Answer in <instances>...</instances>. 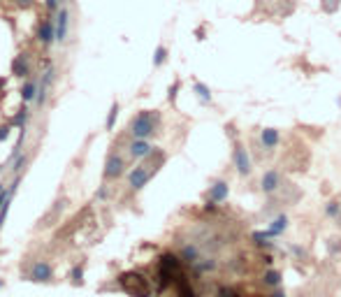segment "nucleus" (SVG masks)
Wrapping results in <instances>:
<instances>
[{"label":"nucleus","mask_w":341,"mask_h":297,"mask_svg":"<svg viewBox=\"0 0 341 297\" xmlns=\"http://www.w3.org/2000/svg\"><path fill=\"white\" fill-rule=\"evenodd\" d=\"M165 158H168V155L163 153V151L154 148V151L144 158V162H142V165H137V167L128 174V186H130V190H135V193H137V190L144 188V186L151 181V176L161 169V165L165 162Z\"/></svg>","instance_id":"f257e3e1"},{"label":"nucleus","mask_w":341,"mask_h":297,"mask_svg":"<svg viewBox=\"0 0 341 297\" xmlns=\"http://www.w3.org/2000/svg\"><path fill=\"white\" fill-rule=\"evenodd\" d=\"M158 123H161V114L156 109H144L130 121V135L135 140H149L151 135H156Z\"/></svg>","instance_id":"f03ea898"},{"label":"nucleus","mask_w":341,"mask_h":297,"mask_svg":"<svg viewBox=\"0 0 341 297\" xmlns=\"http://www.w3.org/2000/svg\"><path fill=\"white\" fill-rule=\"evenodd\" d=\"M121 288L128 293L130 297H151V286L140 272H123L119 274Z\"/></svg>","instance_id":"7ed1b4c3"},{"label":"nucleus","mask_w":341,"mask_h":297,"mask_svg":"<svg viewBox=\"0 0 341 297\" xmlns=\"http://www.w3.org/2000/svg\"><path fill=\"white\" fill-rule=\"evenodd\" d=\"M232 162L237 172L241 176H248L253 172V165H251V155H248V148L244 147L241 142H234V148H232Z\"/></svg>","instance_id":"20e7f679"},{"label":"nucleus","mask_w":341,"mask_h":297,"mask_svg":"<svg viewBox=\"0 0 341 297\" xmlns=\"http://www.w3.org/2000/svg\"><path fill=\"white\" fill-rule=\"evenodd\" d=\"M123 172H126V160H123V155H119L116 151H112V153L107 155V162H105L102 179H105V181H114V179H119Z\"/></svg>","instance_id":"39448f33"},{"label":"nucleus","mask_w":341,"mask_h":297,"mask_svg":"<svg viewBox=\"0 0 341 297\" xmlns=\"http://www.w3.org/2000/svg\"><path fill=\"white\" fill-rule=\"evenodd\" d=\"M281 186H283V176L279 169H267V172L262 174L260 188L265 195H274L276 190H281Z\"/></svg>","instance_id":"423d86ee"},{"label":"nucleus","mask_w":341,"mask_h":297,"mask_svg":"<svg viewBox=\"0 0 341 297\" xmlns=\"http://www.w3.org/2000/svg\"><path fill=\"white\" fill-rule=\"evenodd\" d=\"M28 279L35 281V284H47V281L54 279V267H51V263H47V260H37V263L30 267Z\"/></svg>","instance_id":"0eeeda50"},{"label":"nucleus","mask_w":341,"mask_h":297,"mask_svg":"<svg viewBox=\"0 0 341 297\" xmlns=\"http://www.w3.org/2000/svg\"><path fill=\"white\" fill-rule=\"evenodd\" d=\"M227 193H230V186H227V181L218 179V181H214L211 186H209L207 200H211V202H225V200H227Z\"/></svg>","instance_id":"6e6552de"},{"label":"nucleus","mask_w":341,"mask_h":297,"mask_svg":"<svg viewBox=\"0 0 341 297\" xmlns=\"http://www.w3.org/2000/svg\"><path fill=\"white\" fill-rule=\"evenodd\" d=\"M37 37H40V42L44 47H49V44L56 40V19L44 21L40 26V30H37Z\"/></svg>","instance_id":"1a4fd4ad"},{"label":"nucleus","mask_w":341,"mask_h":297,"mask_svg":"<svg viewBox=\"0 0 341 297\" xmlns=\"http://www.w3.org/2000/svg\"><path fill=\"white\" fill-rule=\"evenodd\" d=\"M260 142L265 148H269V151H274L276 147H279V142H281V133L276 128H265L260 130Z\"/></svg>","instance_id":"9d476101"},{"label":"nucleus","mask_w":341,"mask_h":297,"mask_svg":"<svg viewBox=\"0 0 341 297\" xmlns=\"http://www.w3.org/2000/svg\"><path fill=\"white\" fill-rule=\"evenodd\" d=\"M67 23H70V12H67V9H60L58 16H56V42H65Z\"/></svg>","instance_id":"9b49d317"},{"label":"nucleus","mask_w":341,"mask_h":297,"mask_svg":"<svg viewBox=\"0 0 341 297\" xmlns=\"http://www.w3.org/2000/svg\"><path fill=\"white\" fill-rule=\"evenodd\" d=\"M12 72H14V77H23V79H26L28 74H30V63H28V56H26V54L14 56V61H12Z\"/></svg>","instance_id":"f8f14e48"},{"label":"nucleus","mask_w":341,"mask_h":297,"mask_svg":"<svg viewBox=\"0 0 341 297\" xmlns=\"http://www.w3.org/2000/svg\"><path fill=\"white\" fill-rule=\"evenodd\" d=\"M128 151H130V155H133V158H147V155L154 151V147H151L147 140H135V142L130 144V148H128Z\"/></svg>","instance_id":"ddd939ff"},{"label":"nucleus","mask_w":341,"mask_h":297,"mask_svg":"<svg viewBox=\"0 0 341 297\" xmlns=\"http://www.w3.org/2000/svg\"><path fill=\"white\" fill-rule=\"evenodd\" d=\"M37 91H40V86H37V81L35 79H26V84H23V88H21V100L26 102H35L37 100Z\"/></svg>","instance_id":"4468645a"},{"label":"nucleus","mask_w":341,"mask_h":297,"mask_svg":"<svg viewBox=\"0 0 341 297\" xmlns=\"http://www.w3.org/2000/svg\"><path fill=\"white\" fill-rule=\"evenodd\" d=\"M174 286H176V297H197L193 291V286H190V281H188L186 277H179L176 281H174Z\"/></svg>","instance_id":"2eb2a0df"},{"label":"nucleus","mask_w":341,"mask_h":297,"mask_svg":"<svg viewBox=\"0 0 341 297\" xmlns=\"http://www.w3.org/2000/svg\"><path fill=\"white\" fill-rule=\"evenodd\" d=\"M67 279H70V284H72V286H81V284H84V263L70 267V274H67Z\"/></svg>","instance_id":"dca6fc26"},{"label":"nucleus","mask_w":341,"mask_h":297,"mask_svg":"<svg viewBox=\"0 0 341 297\" xmlns=\"http://www.w3.org/2000/svg\"><path fill=\"white\" fill-rule=\"evenodd\" d=\"M262 284L269 286V288H276V286L281 284V272H276V270H267L265 274H262Z\"/></svg>","instance_id":"f3484780"},{"label":"nucleus","mask_w":341,"mask_h":297,"mask_svg":"<svg viewBox=\"0 0 341 297\" xmlns=\"http://www.w3.org/2000/svg\"><path fill=\"white\" fill-rule=\"evenodd\" d=\"M12 197H14V190H9L5 197V202L0 204V230H2V225H5V218L7 214H9V204H12Z\"/></svg>","instance_id":"a211bd4d"},{"label":"nucleus","mask_w":341,"mask_h":297,"mask_svg":"<svg viewBox=\"0 0 341 297\" xmlns=\"http://www.w3.org/2000/svg\"><path fill=\"white\" fill-rule=\"evenodd\" d=\"M26 119H28V109H26V102H23V107H21L19 112L12 116V126H16V128H23V126H26Z\"/></svg>","instance_id":"6ab92c4d"},{"label":"nucleus","mask_w":341,"mask_h":297,"mask_svg":"<svg viewBox=\"0 0 341 297\" xmlns=\"http://www.w3.org/2000/svg\"><path fill=\"white\" fill-rule=\"evenodd\" d=\"M328 253H330V256L341 253V237H330V239H328Z\"/></svg>","instance_id":"aec40b11"},{"label":"nucleus","mask_w":341,"mask_h":297,"mask_svg":"<svg viewBox=\"0 0 341 297\" xmlns=\"http://www.w3.org/2000/svg\"><path fill=\"white\" fill-rule=\"evenodd\" d=\"M195 93L200 95V100H202V102H211V91H209V88L204 86V84H200V81L195 84Z\"/></svg>","instance_id":"412c9836"},{"label":"nucleus","mask_w":341,"mask_h":297,"mask_svg":"<svg viewBox=\"0 0 341 297\" xmlns=\"http://www.w3.org/2000/svg\"><path fill=\"white\" fill-rule=\"evenodd\" d=\"M339 5H341L339 0H321V9L325 14H335L339 9Z\"/></svg>","instance_id":"4be33fe9"},{"label":"nucleus","mask_w":341,"mask_h":297,"mask_svg":"<svg viewBox=\"0 0 341 297\" xmlns=\"http://www.w3.org/2000/svg\"><path fill=\"white\" fill-rule=\"evenodd\" d=\"M119 109H121V105L119 102H114L112 109H109V116H107V130L114 128V123H116V119H119Z\"/></svg>","instance_id":"5701e85b"},{"label":"nucleus","mask_w":341,"mask_h":297,"mask_svg":"<svg viewBox=\"0 0 341 297\" xmlns=\"http://www.w3.org/2000/svg\"><path fill=\"white\" fill-rule=\"evenodd\" d=\"M165 61H168V49L158 47V49H156V56H154V65H156V68H161Z\"/></svg>","instance_id":"b1692460"},{"label":"nucleus","mask_w":341,"mask_h":297,"mask_svg":"<svg viewBox=\"0 0 341 297\" xmlns=\"http://www.w3.org/2000/svg\"><path fill=\"white\" fill-rule=\"evenodd\" d=\"M28 162V155L26 153H21V155H16V160H14V172H16V174H21V172H23V165H26Z\"/></svg>","instance_id":"393cba45"},{"label":"nucleus","mask_w":341,"mask_h":297,"mask_svg":"<svg viewBox=\"0 0 341 297\" xmlns=\"http://www.w3.org/2000/svg\"><path fill=\"white\" fill-rule=\"evenodd\" d=\"M176 93H179V81H174L172 86H170V95H168V100H170V102H174V100H176Z\"/></svg>","instance_id":"a878e982"},{"label":"nucleus","mask_w":341,"mask_h":297,"mask_svg":"<svg viewBox=\"0 0 341 297\" xmlns=\"http://www.w3.org/2000/svg\"><path fill=\"white\" fill-rule=\"evenodd\" d=\"M9 130H12V123L9 126H0V142H5L7 137H9Z\"/></svg>","instance_id":"bb28decb"},{"label":"nucleus","mask_w":341,"mask_h":297,"mask_svg":"<svg viewBox=\"0 0 341 297\" xmlns=\"http://www.w3.org/2000/svg\"><path fill=\"white\" fill-rule=\"evenodd\" d=\"M7 193H9V188H7L5 183H0V204L5 202V197H7Z\"/></svg>","instance_id":"cd10ccee"},{"label":"nucleus","mask_w":341,"mask_h":297,"mask_svg":"<svg viewBox=\"0 0 341 297\" xmlns=\"http://www.w3.org/2000/svg\"><path fill=\"white\" fill-rule=\"evenodd\" d=\"M44 2H47V7L51 9V12H54V9H58V2H60V0H44Z\"/></svg>","instance_id":"c85d7f7f"},{"label":"nucleus","mask_w":341,"mask_h":297,"mask_svg":"<svg viewBox=\"0 0 341 297\" xmlns=\"http://www.w3.org/2000/svg\"><path fill=\"white\" fill-rule=\"evenodd\" d=\"M269 297H288V295H286V293L281 291V288H276V291L272 293V295H269Z\"/></svg>","instance_id":"c756f323"},{"label":"nucleus","mask_w":341,"mask_h":297,"mask_svg":"<svg viewBox=\"0 0 341 297\" xmlns=\"http://www.w3.org/2000/svg\"><path fill=\"white\" fill-rule=\"evenodd\" d=\"M30 2H33V0H16V5H19V7H28Z\"/></svg>","instance_id":"7c9ffc66"},{"label":"nucleus","mask_w":341,"mask_h":297,"mask_svg":"<svg viewBox=\"0 0 341 297\" xmlns=\"http://www.w3.org/2000/svg\"><path fill=\"white\" fill-rule=\"evenodd\" d=\"M0 288H2V279H0Z\"/></svg>","instance_id":"2f4dec72"}]
</instances>
